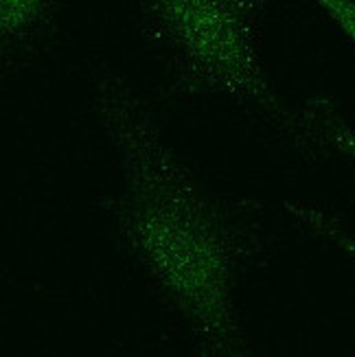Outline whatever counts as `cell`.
<instances>
[{
  "mask_svg": "<svg viewBox=\"0 0 355 357\" xmlns=\"http://www.w3.org/2000/svg\"><path fill=\"white\" fill-rule=\"evenodd\" d=\"M283 208L301 228L335 248L355 266V230H351L333 211L314 202H285Z\"/></svg>",
  "mask_w": 355,
  "mask_h": 357,
  "instance_id": "5",
  "label": "cell"
},
{
  "mask_svg": "<svg viewBox=\"0 0 355 357\" xmlns=\"http://www.w3.org/2000/svg\"><path fill=\"white\" fill-rule=\"evenodd\" d=\"M355 46V0H312Z\"/></svg>",
  "mask_w": 355,
  "mask_h": 357,
  "instance_id": "6",
  "label": "cell"
},
{
  "mask_svg": "<svg viewBox=\"0 0 355 357\" xmlns=\"http://www.w3.org/2000/svg\"><path fill=\"white\" fill-rule=\"evenodd\" d=\"M285 138L307 151L338 153L355 167V126L327 97L303 101L294 110Z\"/></svg>",
  "mask_w": 355,
  "mask_h": 357,
  "instance_id": "3",
  "label": "cell"
},
{
  "mask_svg": "<svg viewBox=\"0 0 355 357\" xmlns=\"http://www.w3.org/2000/svg\"><path fill=\"white\" fill-rule=\"evenodd\" d=\"M270 0H134L136 24L172 101L224 99L287 136L285 105L264 59Z\"/></svg>",
  "mask_w": 355,
  "mask_h": 357,
  "instance_id": "2",
  "label": "cell"
},
{
  "mask_svg": "<svg viewBox=\"0 0 355 357\" xmlns=\"http://www.w3.org/2000/svg\"><path fill=\"white\" fill-rule=\"evenodd\" d=\"M70 0H0V42L5 68L27 57L55 31Z\"/></svg>",
  "mask_w": 355,
  "mask_h": 357,
  "instance_id": "4",
  "label": "cell"
},
{
  "mask_svg": "<svg viewBox=\"0 0 355 357\" xmlns=\"http://www.w3.org/2000/svg\"><path fill=\"white\" fill-rule=\"evenodd\" d=\"M92 101L121 167L119 193L101 199L119 239L199 351L248 355L235 294L270 243L259 206L209 189L128 77L103 70Z\"/></svg>",
  "mask_w": 355,
  "mask_h": 357,
  "instance_id": "1",
  "label": "cell"
}]
</instances>
